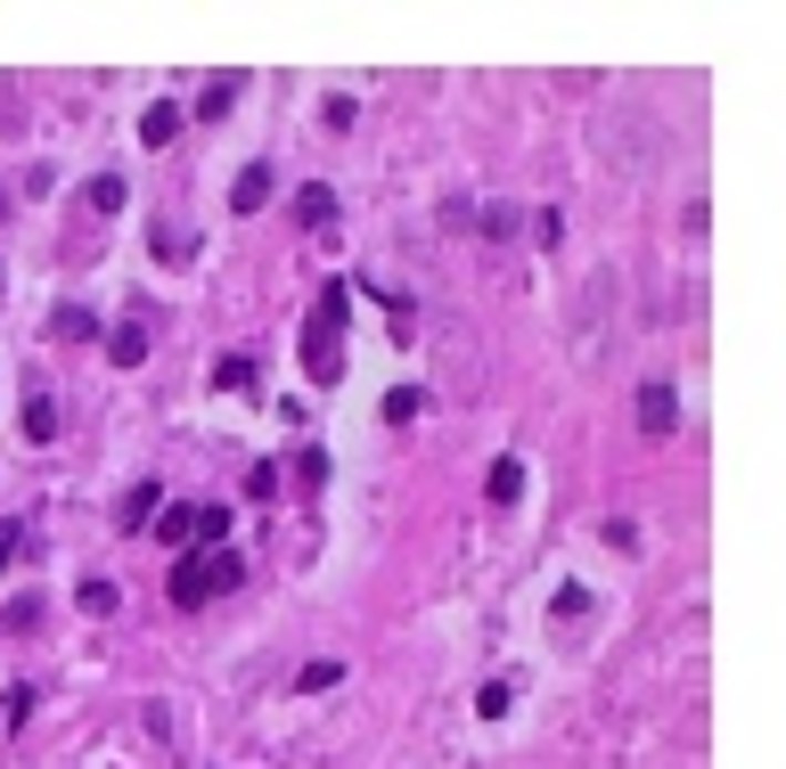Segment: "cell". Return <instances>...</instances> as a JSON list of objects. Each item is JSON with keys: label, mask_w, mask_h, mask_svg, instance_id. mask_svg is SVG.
I'll list each match as a JSON object with an SVG mask.
<instances>
[{"label": "cell", "mask_w": 786, "mask_h": 769, "mask_svg": "<svg viewBox=\"0 0 786 769\" xmlns=\"http://www.w3.org/2000/svg\"><path fill=\"white\" fill-rule=\"evenodd\" d=\"M17 557H25V524H17V516H9V524H0V573H9Z\"/></svg>", "instance_id": "cell-24"}, {"label": "cell", "mask_w": 786, "mask_h": 769, "mask_svg": "<svg viewBox=\"0 0 786 769\" xmlns=\"http://www.w3.org/2000/svg\"><path fill=\"white\" fill-rule=\"evenodd\" d=\"M337 679H344V663H337V655H320V663H303V672H296V696H328Z\"/></svg>", "instance_id": "cell-10"}, {"label": "cell", "mask_w": 786, "mask_h": 769, "mask_svg": "<svg viewBox=\"0 0 786 769\" xmlns=\"http://www.w3.org/2000/svg\"><path fill=\"white\" fill-rule=\"evenodd\" d=\"M557 614H566V622L590 614V590H582V581H566V590H557Z\"/></svg>", "instance_id": "cell-27"}, {"label": "cell", "mask_w": 786, "mask_h": 769, "mask_svg": "<svg viewBox=\"0 0 786 769\" xmlns=\"http://www.w3.org/2000/svg\"><path fill=\"white\" fill-rule=\"evenodd\" d=\"M74 597H82V614H115V581H82Z\"/></svg>", "instance_id": "cell-20"}, {"label": "cell", "mask_w": 786, "mask_h": 769, "mask_svg": "<svg viewBox=\"0 0 786 769\" xmlns=\"http://www.w3.org/2000/svg\"><path fill=\"white\" fill-rule=\"evenodd\" d=\"M214 385H221V393H246V385H255V361H246V352H230V361L214 368Z\"/></svg>", "instance_id": "cell-17"}, {"label": "cell", "mask_w": 786, "mask_h": 769, "mask_svg": "<svg viewBox=\"0 0 786 769\" xmlns=\"http://www.w3.org/2000/svg\"><path fill=\"white\" fill-rule=\"evenodd\" d=\"M262 205H271V164H246L230 180V214H262Z\"/></svg>", "instance_id": "cell-4"}, {"label": "cell", "mask_w": 786, "mask_h": 769, "mask_svg": "<svg viewBox=\"0 0 786 769\" xmlns=\"http://www.w3.org/2000/svg\"><path fill=\"white\" fill-rule=\"evenodd\" d=\"M156 500H164V491H156V484H132V491H123V508H115V524H123V532H139V524H156Z\"/></svg>", "instance_id": "cell-7"}, {"label": "cell", "mask_w": 786, "mask_h": 769, "mask_svg": "<svg viewBox=\"0 0 786 769\" xmlns=\"http://www.w3.org/2000/svg\"><path fill=\"white\" fill-rule=\"evenodd\" d=\"M296 221L303 230H328V221H337V189H328V180H303L296 189Z\"/></svg>", "instance_id": "cell-5"}, {"label": "cell", "mask_w": 786, "mask_h": 769, "mask_svg": "<svg viewBox=\"0 0 786 769\" xmlns=\"http://www.w3.org/2000/svg\"><path fill=\"white\" fill-rule=\"evenodd\" d=\"M180 139V107H148L139 115V148H173Z\"/></svg>", "instance_id": "cell-8"}, {"label": "cell", "mask_w": 786, "mask_h": 769, "mask_svg": "<svg viewBox=\"0 0 786 769\" xmlns=\"http://www.w3.org/2000/svg\"><path fill=\"white\" fill-rule=\"evenodd\" d=\"M25 713H33V688H9V704H0V729H25Z\"/></svg>", "instance_id": "cell-25"}, {"label": "cell", "mask_w": 786, "mask_h": 769, "mask_svg": "<svg viewBox=\"0 0 786 769\" xmlns=\"http://www.w3.org/2000/svg\"><path fill=\"white\" fill-rule=\"evenodd\" d=\"M164 590H173V606H180V614H197L205 597H214V581H205V557H180V565H173V581H164Z\"/></svg>", "instance_id": "cell-3"}, {"label": "cell", "mask_w": 786, "mask_h": 769, "mask_svg": "<svg viewBox=\"0 0 786 769\" xmlns=\"http://www.w3.org/2000/svg\"><path fill=\"white\" fill-rule=\"evenodd\" d=\"M230 98H238V74H221V82H214V91H205V98H197V115H205V123H214V115H230Z\"/></svg>", "instance_id": "cell-18"}, {"label": "cell", "mask_w": 786, "mask_h": 769, "mask_svg": "<svg viewBox=\"0 0 786 769\" xmlns=\"http://www.w3.org/2000/svg\"><path fill=\"white\" fill-rule=\"evenodd\" d=\"M156 532L173 540V549H189L197 540V508H156Z\"/></svg>", "instance_id": "cell-13"}, {"label": "cell", "mask_w": 786, "mask_h": 769, "mask_svg": "<svg viewBox=\"0 0 786 769\" xmlns=\"http://www.w3.org/2000/svg\"><path fill=\"white\" fill-rule=\"evenodd\" d=\"M484 238H492V246L516 238V205H492V214H484Z\"/></svg>", "instance_id": "cell-26"}, {"label": "cell", "mask_w": 786, "mask_h": 769, "mask_svg": "<svg viewBox=\"0 0 786 769\" xmlns=\"http://www.w3.org/2000/svg\"><path fill=\"white\" fill-rule=\"evenodd\" d=\"M156 262H189V238H180V230H156Z\"/></svg>", "instance_id": "cell-28"}, {"label": "cell", "mask_w": 786, "mask_h": 769, "mask_svg": "<svg viewBox=\"0 0 786 769\" xmlns=\"http://www.w3.org/2000/svg\"><path fill=\"white\" fill-rule=\"evenodd\" d=\"M385 418H393V426H410V418H418V393L393 385V393H385Z\"/></svg>", "instance_id": "cell-23"}, {"label": "cell", "mask_w": 786, "mask_h": 769, "mask_svg": "<svg viewBox=\"0 0 786 769\" xmlns=\"http://www.w3.org/2000/svg\"><path fill=\"white\" fill-rule=\"evenodd\" d=\"M205 581H214V597L238 590V581H246V557H238V549H214V557H205Z\"/></svg>", "instance_id": "cell-12"}, {"label": "cell", "mask_w": 786, "mask_h": 769, "mask_svg": "<svg viewBox=\"0 0 786 769\" xmlns=\"http://www.w3.org/2000/svg\"><path fill=\"white\" fill-rule=\"evenodd\" d=\"M246 500H262V508H271V500H279V467H271V459H262L255 475H246Z\"/></svg>", "instance_id": "cell-19"}, {"label": "cell", "mask_w": 786, "mask_h": 769, "mask_svg": "<svg viewBox=\"0 0 786 769\" xmlns=\"http://www.w3.org/2000/svg\"><path fill=\"white\" fill-rule=\"evenodd\" d=\"M672 426H680V402H672V385H639V434H655V443H664Z\"/></svg>", "instance_id": "cell-2"}, {"label": "cell", "mask_w": 786, "mask_h": 769, "mask_svg": "<svg viewBox=\"0 0 786 769\" xmlns=\"http://www.w3.org/2000/svg\"><path fill=\"white\" fill-rule=\"evenodd\" d=\"M25 443H58V402H50V393L25 402Z\"/></svg>", "instance_id": "cell-11"}, {"label": "cell", "mask_w": 786, "mask_h": 769, "mask_svg": "<svg viewBox=\"0 0 786 769\" xmlns=\"http://www.w3.org/2000/svg\"><path fill=\"white\" fill-rule=\"evenodd\" d=\"M0 287H9V270H0Z\"/></svg>", "instance_id": "cell-29"}, {"label": "cell", "mask_w": 786, "mask_h": 769, "mask_svg": "<svg viewBox=\"0 0 786 769\" xmlns=\"http://www.w3.org/2000/svg\"><path fill=\"white\" fill-rule=\"evenodd\" d=\"M484 491H492V500H525V467H516V459H492V475H484Z\"/></svg>", "instance_id": "cell-9"}, {"label": "cell", "mask_w": 786, "mask_h": 769, "mask_svg": "<svg viewBox=\"0 0 786 769\" xmlns=\"http://www.w3.org/2000/svg\"><path fill=\"white\" fill-rule=\"evenodd\" d=\"M197 540H214V549H221V540H230V508H197Z\"/></svg>", "instance_id": "cell-21"}, {"label": "cell", "mask_w": 786, "mask_h": 769, "mask_svg": "<svg viewBox=\"0 0 786 769\" xmlns=\"http://www.w3.org/2000/svg\"><path fill=\"white\" fill-rule=\"evenodd\" d=\"M107 361H115V368H139V361H148V328H139V320H115V328H107Z\"/></svg>", "instance_id": "cell-6"}, {"label": "cell", "mask_w": 786, "mask_h": 769, "mask_svg": "<svg viewBox=\"0 0 786 769\" xmlns=\"http://www.w3.org/2000/svg\"><path fill=\"white\" fill-rule=\"evenodd\" d=\"M296 484H312V491L328 484V450H320V443H312V450H303V459H296Z\"/></svg>", "instance_id": "cell-22"}, {"label": "cell", "mask_w": 786, "mask_h": 769, "mask_svg": "<svg viewBox=\"0 0 786 769\" xmlns=\"http://www.w3.org/2000/svg\"><path fill=\"white\" fill-rule=\"evenodd\" d=\"M58 336H66V344H91V336H99V311L66 303V311H58Z\"/></svg>", "instance_id": "cell-14"}, {"label": "cell", "mask_w": 786, "mask_h": 769, "mask_svg": "<svg viewBox=\"0 0 786 769\" xmlns=\"http://www.w3.org/2000/svg\"><path fill=\"white\" fill-rule=\"evenodd\" d=\"M33 622H41V597L33 590H17L9 606H0V631H33Z\"/></svg>", "instance_id": "cell-15"}, {"label": "cell", "mask_w": 786, "mask_h": 769, "mask_svg": "<svg viewBox=\"0 0 786 769\" xmlns=\"http://www.w3.org/2000/svg\"><path fill=\"white\" fill-rule=\"evenodd\" d=\"M123 197H132V180H123V173H99V180H91V205H99V214H123Z\"/></svg>", "instance_id": "cell-16"}, {"label": "cell", "mask_w": 786, "mask_h": 769, "mask_svg": "<svg viewBox=\"0 0 786 769\" xmlns=\"http://www.w3.org/2000/svg\"><path fill=\"white\" fill-rule=\"evenodd\" d=\"M344 311H353V295H344V287H320L312 320H303V377L312 385L344 377Z\"/></svg>", "instance_id": "cell-1"}]
</instances>
